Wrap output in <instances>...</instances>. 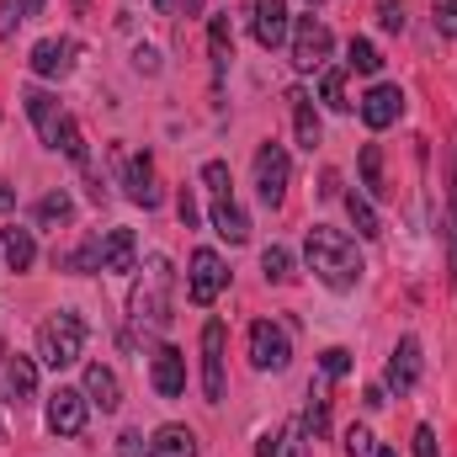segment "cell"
I'll list each match as a JSON object with an SVG mask.
<instances>
[{"label": "cell", "instance_id": "1", "mask_svg": "<svg viewBox=\"0 0 457 457\" xmlns=\"http://www.w3.org/2000/svg\"><path fill=\"white\" fill-rule=\"evenodd\" d=\"M303 261H309V271L330 287V293H351L356 282H361V255H356V239L341 234V228L330 224H314L309 228V239H303Z\"/></svg>", "mask_w": 457, "mask_h": 457}, {"label": "cell", "instance_id": "2", "mask_svg": "<svg viewBox=\"0 0 457 457\" xmlns=\"http://www.w3.org/2000/svg\"><path fill=\"white\" fill-rule=\"evenodd\" d=\"M170 303H176V271L165 255H149L133 277V293H128V314L133 325L144 330H165L170 325Z\"/></svg>", "mask_w": 457, "mask_h": 457}, {"label": "cell", "instance_id": "3", "mask_svg": "<svg viewBox=\"0 0 457 457\" xmlns=\"http://www.w3.org/2000/svg\"><path fill=\"white\" fill-rule=\"evenodd\" d=\"M80 351H86V325H80V314H70V309H59V314H48L43 325H37V361L43 367H75L80 361Z\"/></svg>", "mask_w": 457, "mask_h": 457}, {"label": "cell", "instance_id": "4", "mask_svg": "<svg viewBox=\"0 0 457 457\" xmlns=\"http://www.w3.org/2000/svg\"><path fill=\"white\" fill-rule=\"evenodd\" d=\"M287 43H293V64H298L303 75L325 70V64H330V54H336V32H330L320 16H298Z\"/></svg>", "mask_w": 457, "mask_h": 457}, {"label": "cell", "instance_id": "5", "mask_svg": "<svg viewBox=\"0 0 457 457\" xmlns=\"http://www.w3.org/2000/svg\"><path fill=\"white\" fill-rule=\"evenodd\" d=\"M287 181H293V160H287V149H282L277 138H266V144L255 149V187H261V203L277 208V203L287 197Z\"/></svg>", "mask_w": 457, "mask_h": 457}, {"label": "cell", "instance_id": "6", "mask_svg": "<svg viewBox=\"0 0 457 457\" xmlns=\"http://www.w3.org/2000/svg\"><path fill=\"white\" fill-rule=\"evenodd\" d=\"M0 399L16 404V410L37 399V361L21 356V351H11L5 341H0Z\"/></svg>", "mask_w": 457, "mask_h": 457}, {"label": "cell", "instance_id": "7", "mask_svg": "<svg viewBox=\"0 0 457 457\" xmlns=\"http://www.w3.org/2000/svg\"><path fill=\"white\" fill-rule=\"evenodd\" d=\"M250 361H255V372H287L293 341H287V330L277 320H255L250 325Z\"/></svg>", "mask_w": 457, "mask_h": 457}, {"label": "cell", "instance_id": "8", "mask_svg": "<svg viewBox=\"0 0 457 457\" xmlns=\"http://www.w3.org/2000/svg\"><path fill=\"white\" fill-rule=\"evenodd\" d=\"M224 282H228L224 255H219V250H197V255H192V271H187V298H192L197 309H208V303H219Z\"/></svg>", "mask_w": 457, "mask_h": 457}, {"label": "cell", "instance_id": "9", "mask_svg": "<svg viewBox=\"0 0 457 457\" xmlns=\"http://www.w3.org/2000/svg\"><path fill=\"white\" fill-rule=\"evenodd\" d=\"M86 415H91L86 388H54L48 394V431L54 436H80L86 431Z\"/></svg>", "mask_w": 457, "mask_h": 457}, {"label": "cell", "instance_id": "10", "mask_svg": "<svg viewBox=\"0 0 457 457\" xmlns=\"http://www.w3.org/2000/svg\"><path fill=\"white\" fill-rule=\"evenodd\" d=\"M250 32L261 48H282L293 37V16H287V0H250Z\"/></svg>", "mask_w": 457, "mask_h": 457}, {"label": "cell", "instance_id": "11", "mask_svg": "<svg viewBox=\"0 0 457 457\" xmlns=\"http://www.w3.org/2000/svg\"><path fill=\"white\" fill-rule=\"evenodd\" d=\"M224 341H228V330L219 325V320H208V325H203V394H208V404H219V399H224V388H228V378H224Z\"/></svg>", "mask_w": 457, "mask_h": 457}, {"label": "cell", "instance_id": "12", "mask_svg": "<svg viewBox=\"0 0 457 457\" xmlns=\"http://www.w3.org/2000/svg\"><path fill=\"white\" fill-rule=\"evenodd\" d=\"M75 54H80L75 37H43L27 64H32V75H43V80H64V75L75 70Z\"/></svg>", "mask_w": 457, "mask_h": 457}, {"label": "cell", "instance_id": "13", "mask_svg": "<svg viewBox=\"0 0 457 457\" xmlns=\"http://www.w3.org/2000/svg\"><path fill=\"white\" fill-rule=\"evenodd\" d=\"M149 383H154L160 399H181L187 394V356L176 345H160L154 361H149Z\"/></svg>", "mask_w": 457, "mask_h": 457}, {"label": "cell", "instance_id": "14", "mask_svg": "<svg viewBox=\"0 0 457 457\" xmlns=\"http://www.w3.org/2000/svg\"><path fill=\"white\" fill-rule=\"evenodd\" d=\"M356 112H361V122H367L372 133H383V128H394V122L404 117V91H399V86H372Z\"/></svg>", "mask_w": 457, "mask_h": 457}, {"label": "cell", "instance_id": "15", "mask_svg": "<svg viewBox=\"0 0 457 457\" xmlns=\"http://www.w3.org/2000/svg\"><path fill=\"white\" fill-rule=\"evenodd\" d=\"M122 187L138 208H160V181H154V160L149 154H128L122 165Z\"/></svg>", "mask_w": 457, "mask_h": 457}, {"label": "cell", "instance_id": "16", "mask_svg": "<svg viewBox=\"0 0 457 457\" xmlns=\"http://www.w3.org/2000/svg\"><path fill=\"white\" fill-rule=\"evenodd\" d=\"M86 399L102 410V415H117L122 410V383L107 361H86Z\"/></svg>", "mask_w": 457, "mask_h": 457}, {"label": "cell", "instance_id": "17", "mask_svg": "<svg viewBox=\"0 0 457 457\" xmlns=\"http://www.w3.org/2000/svg\"><path fill=\"white\" fill-rule=\"evenodd\" d=\"M383 383H388V388H399V394H410V388L420 383V341H415V336H404V341L394 345Z\"/></svg>", "mask_w": 457, "mask_h": 457}, {"label": "cell", "instance_id": "18", "mask_svg": "<svg viewBox=\"0 0 457 457\" xmlns=\"http://www.w3.org/2000/svg\"><path fill=\"white\" fill-rule=\"evenodd\" d=\"M102 271H138V239L133 228H107L102 234Z\"/></svg>", "mask_w": 457, "mask_h": 457}, {"label": "cell", "instance_id": "19", "mask_svg": "<svg viewBox=\"0 0 457 457\" xmlns=\"http://www.w3.org/2000/svg\"><path fill=\"white\" fill-rule=\"evenodd\" d=\"M27 117H32L37 138L54 149V138H59V122H64V112H59V96H54V91H27Z\"/></svg>", "mask_w": 457, "mask_h": 457}, {"label": "cell", "instance_id": "20", "mask_svg": "<svg viewBox=\"0 0 457 457\" xmlns=\"http://www.w3.org/2000/svg\"><path fill=\"white\" fill-rule=\"evenodd\" d=\"M197 431L192 426H160L154 436H149V457H197Z\"/></svg>", "mask_w": 457, "mask_h": 457}, {"label": "cell", "instance_id": "21", "mask_svg": "<svg viewBox=\"0 0 457 457\" xmlns=\"http://www.w3.org/2000/svg\"><path fill=\"white\" fill-rule=\"evenodd\" d=\"M303 431L320 442V436H330V378L320 372L314 383H309V410H303Z\"/></svg>", "mask_w": 457, "mask_h": 457}, {"label": "cell", "instance_id": "22", "mask_svg": "<svg viewBox=\"0 0 457 457\" xmlns=\"http://www.w3.org/2000/svg\"><path fill=\"white\" fill-rule=\"evenodd\" d=\"M213 228L224 234L228 245H245V239H250V219H245V208L234 203V192L213 197Z\"/></svg>", "mask_w": 457, "mask_h": 457}, {"label": "cell", "instance_id": "23", "mask_svg": "<svg viewBox=\"0 0 457 457\" xmlns=\"http://www.w3.org/2000/svg\"><path fill=\"white\" fill-rule=\"evenodd\" d=\"M287 102H293V128H298V144L314 154V149L325 144V128H320V112H314V102H309L303 91H287Z\"/></svg>", "mask_w": 457, "mask_h": 457}, {"label": "cell", "instance_id": "24", "mask_svg": "<svg viewBox=\"0 0 457 457\" xmlns=\"http://www.w3.org/2000/svg\"><path fill=\"white\" fill-rule=\"evenodd\" d=\"M0 261L11 266V271H27L32 261H37V239H32V228H5L0 234Z\"/></svg>", "mask_w": 457, "mask_h": 457}, {"label": "cell", "instance_id": "25", "mask_svg": "<svg viewBox=\"0 0 457 457\" xmlns=\"http://www.w3.org/2000/svg\"><path fill=\"white\" fill-rule=\"evenodd\" d=\"M54 266L59 271H75V277L102 271V239H80L75 250H54Z\"/></svg>", "mask_w": 457, "mask_h": 457}, {"label": "cell", "instance_id": "26", "mask_svg": "<svg viewBox=\"0 0 457 457\" xmlns=\"http://www.w3.org/2000/svg\"><path fill=\"white\" fill-rule=\"evenodd\" d=\"M54 149H64V160H75V165L91 176V149H86V133H80V122H75V117H64V122H59Z\"/></svg>", "mask_w": 457, "mask_h": 457}, {"label": "cell", "instance_id": "27", "mask_svg": "<svg viewBox=\"0 0 457 457\" xmlns=\"http://www.w3.org/2000/svg\"><path fill=\"white\" fill-rule=\"evenodd\" d=\"M32 219L43 228H59L75 219V203H70V192H48V197H37V208H32Z\"/></svg>", "mask_w": 457, "mask_h": 457}, {"label": "cell", "instance_id": "28", "mask_svg": "<svg viewBox=\"0 0 457 457\" xmlns=\"http://www.w3.org/2000/svg\"><path fill=\"white\" fill-rule=\"evenodd\" d=\"M361 187H367V197H388L394 192L383 181V149L378 144H361Z\"/></svg>", "mask_w": 457, "mask_h": 457}, {"label": "cell", "instance_id": "29", "mask_svg": "<svg viewBox=\"0 0 457 457\" xmlns=\"http://www.w3.org/2000/svg\"><path fill=\"white\" fill-rule=\"evenodd\" d=\"M345 213H351V224L361 239H378L383 224H378V213H372V203H367V192H345Z\"/></svg>", "mask_w": 457, "mask_h": 457}, {"label": "cell", "instance_id": "30", "mask_svg": "<svg viewBox=\"0 0 457 457\" xmlns=\"http://www.w3.org/2000/svg\"><path fill=\"white\" fill-rule=\"evenodd\" d=\"M261 271H266V282H277V287H287L298 271H293V250L287 245H266V255H261Z\"/></svg>", "mask_w": 457, "mask_h": 457}, {"label": "cell", "instance_id": "31", "mask_svg": "<svg viewBox=\"0 0 457 457\" xmlns=\"http://www.w3.org/2000/svg\"><path fill=\"white\" fill-rule=\"evenodd\" d=\"M345 64H351L356 75H378V70H383V54H378V43L351 37V43H345Z\"/></svg>", "mask_w": 457, "mask_h": 457}, {"label": "cell", "instance_id": "32", "mask_svg": "<svg viewBox=\"0 0 457 457\" xmlns=\"http://www.w3.org/2000/svg\"><path fill=\"white\" fill-rule=\"evenodd\" d=\"M208 48H213V64L224 70L228 64V54H234V27H228V16L219 11L213 21H208Z\"/></svg>", "mask_w": 457, "mask_h": 457}, {"label": "cell", "instance_id": "33", "mask_svg": "<svg viewBox=\"0 0 457 457\" xmlns=\"http://www.w3.org/2000/svg\"><path fill=\"white\" fill-rule=\"evenodd\" d=\"M320 102H325L330 112H351V102H345V75L330 70V64H325V75H320Z\"/></svg>", "mask_w": 457, "mask_h": 457}, {"label": "cell", "instance_id": "34", "mask_svg": "<svg viewBox=\"0 0 457 457\" xmlns=\"http://www.w3.org/2000/svg\"><path fill=\"white\" fill-rule=\"evenodd\" d=\"M320 372H325L330 383H336V378H345V372H351V351H345V345H330V351H320Z\"/></svg>", "mask_w": 457, "mask_h": 457}, {"label": "cell", "instance_id": "35", "mask_svg": "<svg viewBox=\"0 0 457 457\" xmlns=\"http://www.w3.org/2000/svg\"><path fill=\"white\" fill-rule=\"evenodd\" d=\"M372 453H378L372 431H367V426H351V431H345V457H372Z\"/></svg>", "mask_w": 457, "mask_h": 457}, {"label": "cell", "instance_id": "36", "mask_svg": "<svg viewBox=\"0 0 457 457\" xmlns=\"http://www.w3.org/2000/svg\"><path fill=\"white\" fill-rule=\"evenodd\" d=\"M442 224H447V250H453V282H457V149H453V213H447Z\"/></svg>", "mask_w": 457, "mask_h": 457}, {"label": "cell", "instance_id": "37", "mask_svg": "<svg viewBox=\"0 0 457 457\" xmlns=\"http://www.w3.org/2000/svg\"><path fill=\"white\" fill-rule=\"evenodd\" d=\"M203 181H208V192H213V197H224L228 187H234V181H228V165H224V160H208V165H203Z\"/></svg>", "mask_w": 457, "mask_h": 457}, {"label": "cell", "instance_id": "38", "mask_svg": "<svg viewBox=\"0 0 457 457\" xmlns=\"http://www.w3.org/2000/svg\"><path fill=\"white\" fill-rule=\"evenodd\" d=\"M378 21L388 32H404V0H378Z\"/></svg>", "mask_w": 457, "mask_h": 457}, {"label": "cell", "instance_id": "39", "mask_svg": "<svg viewBox=\"0 0 457 457\" xmlns=\"http://www.w3.org/2000/svg\"><path fill=\"white\" fill-rule=\"evenodd\" d=\"M117 457H149V442H144L138 431H122V436H117Z\"/></svg>", "mask_w": 457, "mask_h": 457}, {"label": "cell", "instance_id": "40", "mask_svg": "<svg viewBox=\"0 0 457 457\" xmlns=\"http://www.w3.org/2000/svg\"><path fill=\"white\" fill-rule=\"evenodd\" d=\"M436 32L457 37V0H436Z\"/></svg>", "mask_w": 457, "mask_h": 457}, {"label": "cell", "instance_id": "41", "mask_svg": "<svg viewBox=\"0 0 457 457\" xmlns=\"http://www.w3.org/2000/svg\"><path fill=\"white\" fill-rule=\"evenodd\" d=\"M415 457H442L436 453V431H431V426H415Z\"/></svg>", "mask_w": 457, "mask_h": 457}, {"label": "cell", "instance_id": "42", "mask_svg": "<svg viewBox=\"0 0 457 457\" xmlns=\"http://www.w3.org/2000/svg\"><path fill=\"white\" fill-rule=\"evenodd\" d=\"M16 21H21V11H16V0H5V5H0V37H11Z\"/></svg>", "mask_w": 457, "mask_h": 457}, {"label": "cell", "instance_id": "43", "mask_svg": "<svg viewBox=\"0 0 457 457\" xmlns=\"http://www.w3.org/2000/svg\"><path fill=\"white\" fill-rule=\"evenodd\" d=\"M361 404H367V410H383V404H388V388H383V383H372V388L361 394Z\"/></svg>", "mask_w": 457, "mask_h": 457}, {"label": "cell", "instance_id": "44", "mask_svg": "<svg viewBox=\"0 0 457 457\" xmlns=\"http://www.w3.org/2000/svg\"><path fill=\"white\" fill-rule=\"evenodd\" d=\"M176 213H181V224H187V228L197 224V203H192V192H181V203H176Z\"/></svg>", "mask_w": 457, "mask_h": 457}, {"label": "cell", "instance_id": "45", "mask_svg": "<svg viewBox=\"0 0 457 457\" xmlns=\"http://www.w3.org/2000/svg\"><path fill=\"white\" fill-rule=\"evenodd\" d=\"M11 208H16V187L0 176V213H11Z\"/></svg>", "mask_w": 457, "mask_h": 457}, {"label": "cell", "instance_id": "46", "mask_svg": "<svg viewBox=\"0 0 457 457\" xmlns=\"http://www.w3.org/2000/svg\"><path fill=\"white\" fill-rule=\"evenodd\" d=\"M277 447H282V431H277V436H261V447H255V457H277Z\"/></svg>", "mask_w": 457, "mask_h": 457}, {"label": "cell", "instance_id": "47", "mask_svg": "<svg viewBox=\"0 0 457 457\" xmlns=\"http://www.w3.org/2000/svg\"><path fill=\"white\" fill-rule=\"evenodd\" d=\"M16 11H21V21H32V16H43V0H16Z\"/></svg>", "mask_w": 457, "mask_h": 457}, {"label": "cell", "instance_id": "48", "mask_svg": "<svg viewBox=\"0 0 457 457\" xmlns=\"http://www.w3.org/2000/svg\"><path fill=\"white\" fill-rule=\"evenodd\" d=\"M170 5H176V0H154V11H160V16H170Z\"/></svg>", "mask_w": 457, "mask_h": 457}, {"label": "cell", "instance_id": "49", "mask_svg": "<svg viewBox=\"0 0 457 457\" xmlns=\"http://www.w3.org/2000/svg\"><path fill=\"white\" fill-rule=\"evenodd\" d=\"M197 5H203V0H181V11H197Z\"/></svg>", "mask_w": 457, "mask_h": 457}, {"label": "cell", "instance_id": "50", "mask_svg": "<svg viewBox=\"0 0 457 457\" xmlns=\"http://www.w3.org/2000/svg\"><path fill=\"white\" fill-rule=\"evenodd\" d=\"M75 11H80V16H86V11H91V0H75Z\"/></svg>", "mask_w": 457, "mask_h": 457}, {"label": "cell", "instance_id": "51", "mask_svg": "<svg viewBox=\"0 0 457 457\" xmlns=\"http://www.w3.org/2000/svg\"><path fill=\"white\" fill-rule=\"evenodd\" d=\"M372 457H399V453H388V447H378V453H372Z\"/></svg>", "mask_w": 457, "mask_h": 457}, {"label": "cell", "instance_id": "52", "mask_svg": "<svg viewBox=\"0 0 457 457\" xmlns=\"http://www.w3.org/2000/svg\"><path fill=\"white\" fill-rule=\"evenodd\" d=\"M309 5H320V0H309Z\"/></svg>", "mask_w": 457, "mask_h": 457}]
</instances>
